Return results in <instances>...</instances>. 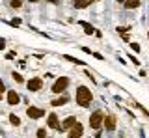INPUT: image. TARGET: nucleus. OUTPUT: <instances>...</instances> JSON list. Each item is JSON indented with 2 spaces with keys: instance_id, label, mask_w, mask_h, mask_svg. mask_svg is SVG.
<instances>
[{
  "instance_id": "nucleus-1",
  "label": "nucleus",
  "mask_w": 149,
  "mask_h": 138,
  "mask_svg": "<svg viewBox=\"0 0 149 138\" xmlns=\"http://www.w3.org/2000/svg\"><path fill=\"white\" fill-rule=\"evenodd\" d=\"M93 101V95L90 88H86V86H80V88L77 90V103L80 105V107H90V103Z\"/></svg>"
},
{
  "instance_id": "nucleus-2",
  "label": "nucleus",
  "mask_w": 149,
  "mask_h": 138,
  "mask_svg": "<svg viewBox=\"0 0 149 138\" xmlns=\"http://www.w3.org/2000/svg\"><path fill=\"white\" fill-rule=\"evenodd\" d=\"M102 121H104V114H102L101 110H95L90 116V127L91 129H99L102 125Z\"/></svg>"
},
{
  "instance_id": "nucleus-3",
  "label": "nucleus",
  "mask_w": 149,
  "mask_h": 138,
  "mask_svg": "<svg viewBox=\"0 0 149 138\" xmlns=\"http://www.w3.org/2000/svg\"><path fill=\"white\" fill-rule=\"evenodd\" d=\"M67 86H69V79H67V77H62V79H58L54 82L52 91H54V93H62V91H65Z\"/></svg>"
},
{
  "instance_id": "nucleus-4",
  "label": "nucleus",
  "mask_w": 149,
  "mask_h": 138,
  "mask_svg": "<svg viewBox=\"0 0 149 138\" xmlns=\"http://www.w3.org/2000/svg\"><path fill=\"white\" fill-rule=\"evenodd\" d=\"M26 116L30 119H39L45 116V110L43 108H37V107H28L26 108Z\"/></svg>"
},
{
  "instance_id": "nucleus-5",
  "label": "nucleus",
  "mask_w": 149,
  "mask_h": 138,
  "mask_svg": "<svg viewBox=\"0 0 149 138\" xmlns=\"http://www.w3.org/2000/svg\"><path fill=\"white\" fill-rule=\"evenodd\" d=\"M82 136V125L80 123H74V125L69 129V135H67V138H80Z\"/></svg>"
},
{
  "instance_id": "nucleus-6",
  "label": "nucleus",
  "mask_w": 149,
  "mask_h": 138,
  "mask_svg": "<svg viewBox=\"0 0 149 138\" xmlns=\"http://www.w3.org/2000/svg\"><path fill=\"white\" fill-rule=\"evenodd\" d=\"M26 86H28V90H30V91H39L41 86H43V80H41V79H30Z\"/></svg>"
},
{
  "instance_id": "nucleus-7",
  "label": "nucleus",
  "mask_w": 149,
  "mask_h": 138,
  "mask_svg": "<svg viewBox=\"0 0 149 138\" xmlns=\"http://www.w3.org/2000/svg\"><path fill=\"white\" fill-rule=\"evenodd\" d=\"M47 123H49V127H52V129H58V131H62V125H60V121H58V116H56V114H49V119H47Z\"/></svg>"
},
{
  "instance_id": "nucleus-8",
  "label": "nucleus",
  "mask_w": 149,
  "mask_h": 138,
  "mask_svg": "<svg viewBox=\"0 0 149 138\" xmlns=\"http://www.w3.org/2000/svg\"><path fill=\"white\" fill-rule=\"evenodd\" d=\"M19 101H21L19 93H17L15 90H9V91H8V105H17Z\"/></svg>"
},
{
  "instance_id": "nucleus-9",
  "label": "nucleus",
  "mask_w": 149,
  "mask_h": 138,
  "mask_svg": "<svg viewBox=\"0 0 149 138\" xmlns=\"http://www.w3.org/2000/svg\"><path fill=\"white\" fill-rule=\"evenodd\" d=\"M102 123H104L106 131H114V129H116V118H114V116H106Z\"/></svg>"
},
{
  "instance_id": "nucleus-10",
  "label": "nucleus",
  "mask_w": 149,
  "mask_h": 138,
  "mask_svg": "<svg viewBox=\"0 0 149 138\" xmlns=\"http://www.w3.org/2000/svg\"><path fill=\"white\" fill-rule=\"evenodd\" d=\"M93 0H74V8L77 10H82V8H88Z\"/></svg>"
},
{
  "instance_id": "nucleus-11",
  "label": "nucleus",
  "mask_w": 149,
  "mask_h": 138,
  "mask_svg": "<svg viewBox=\"0 0 149 138\" xmlns=\"http://www.w3.org/2000/svg\"><path fill=\"white\" fill-rule=\"evenodd\" d=\"M138 6H140V0H125V8L127 10H134Z\"/></svg>"
},
{
  "instance_id": "nucleus-12",
  "label": "nucleus",
  "mask_w": 149,
  "mask_h": 138,
  "mask_svg": "<svg viewBox=\"0 0 149 138\" xmlns=\"http://www.w3.org/2000/svg\"><path fill=\"white\" fill-rule=\"evenodd\" d=\"M74 123H77V121H74V118L73 116H69L67 119H65V121L62 123V129H71L73 125H74Z\"/></svg>"
},
{
  "instance_id": "nucleus-13",
  "label": "nucleus",
  "mask_w": 149,
  "mask_h": 138,
  "mask_svg": "<svg viewBox=\"0 0 149 138\" xmlns=\"http://www.w3.org/2000/svg\"><path fill=\"white\" fill-rule=\"evenodd\" d=\"M67 101H69V99H67V97L63 95V97H58V99H54V101H52L50 105H52V107H62V105H65Z\"/></svg>"
},
{
  "instance_id": "nucleus-14",
  "label": "nucleus",
  "mask_w": 149,
  "mask_h": 138,
  "mask_svg": "<svg viewBox=\"0 0 149 138\" xmlns=\"http://www.w3.org/2000/svg\"><path fill=\"white\" fill-rule=\"evenodd\" d=\"M80 26L84 28V32H86V34H93V32H95V28H93L91 24H88V22H84V21H80Z\"/></svg>"
},
{
  "instance_id": "nucleus-15",
  "label": "nucleus",
  "mask_w": 149,
  "mask_h": 138,
  "mask_svg": "<svg viewBox=\"0 0 149 138\" xmlns=\"http://www.w3.org/2000/svg\"><path fill=\"white\" fill-rule=\"evenodd\" d=\"M9 121H11L13 125H21V119H19L15 114H11V116H9Z\"/></svg>"
},
{
  "instance_id": "nucleus-16",
  "label": "nucleus",
  "mask_w": 149,
  "mask_h": 138,
  "mask_svg": "<svg viewBox=\"0 0 149 138\" xmlns=\"http://www.w3.org/2000/svg\"><path fill=\"white\" fill-rule=\"evenodd\" d=\"M37 138H47V131H45V129H39V131H37Z\"/></svg>"
},
{
  "instance_id": "nucleus-17",
  "label": "nucleus",
  "mask_w": 149,
  "mask_h": 138,
  "mask_svg": "<svg viewBox=\"0 0 149 138\" xmlns=\"http://www.w3.org/2000/svg\"><path fill=\"white\" fill-rule=\"evenodd\" d=\"M21 4H22L21 0H11V6L13 8H21Z\"/></svg>"
},
{
  "instance_id": "nucleus-18",
  "label": "nucleus",
  "mask_w": 149,
  "mask_h": 138,
  "mask_svg": "<svg viewBox=\"0 0 149 138\" xmlns=\"http://www.w3.org/2000/svg\"><path fill=\"white\" fill-rule=\"evenodd\" d=\"M129 58H130V62H132L134 66H140V60L138 58H134V56H129Z\"/></svg>"
},
{
  "instance_id": "nucleus-19",
  "label": "nucleus",
  "mask_w": 149,
  "mask_h": 138,
  "mask_svg": "<svg viewBox=\"0 0 149 138\" xmlns=\"http://www.w3.org/2000/svg\"><path fill=\"white\" fill-rule=\"evenodd\" d=\"M13 79H15L17 82H22V77L19 75V73H13Z\"/></svg>"
},
{
  "instance_id": "nucleus-20",
  "label": "nucleus",
  "mask_w": 149,
  "mask_h": 138,
  "mask_svg": "<svg viewBox=\"0 0 149 138\" xmlns=\"http://www.w3.org/2000/svg\"><path fill=\"white\" fill-rule=\"evenodd\" d=\"M130 47L134 49V52H140V45H138V43H132V45H130Z\"/></svg>"
},
{
  "instance_id": "nucleus-21",
  "label": "nucleus",
  "mask_w": 149,
  "mask_h": 138,
  "mask_svg": "<svg viewBox=\"0 0 149 138\" xmlns=\"http://www.w3.org/2000/svg\"><path fill=\"white\" fill-rule=\"evenodd\" d=\"M93 56H95L97 60H104V58H102V54H99V52H93Z\"/></svg>"
},
{
  "instance_id": "nucleus-22",
  "label": "nucleus",
  "mask_w": 149,
  "mask_h": 138,
  "mask_svg": "<svg viewBox=\"0 0 149 138\" xmlns=\"http://www.w3.org/2000/svg\"><path fill=\"white\" fill-rule=\"evenodd\" d=\"M11 24H13V26H19V24H21V19H15V21H11Z\"/></svg>"
},
{
  "instance_id": "nucleus-23",
  "label": "nucleus",
  "mask_w": 149,
  "mask_h": 138,
  "mask_svg": "<svg viewBox=\"0 0 149 138\" xmlns=\"http://www.w3.org/2000/svg\"><path fill=\"white\" fill-rule=\"evenodd\" d=\"M4 47H6V39L0 38V49H4Z\"/></svg>"
},
{
  "instance_id": "nucleus-24",
  "label": "nucleus",
  "mask_w": 149,
  "mask_h": 138,
  "mask_svg": "<svg viewBox=\"0 0 149 138\" xmlns=\"http://www.w3.org/2000/svg\"><path fill=\"white\" fill-rule=\"evenodd\" d=\"M4 90H6V86H4V82H2V80H0V93H2V91H4Z\"/></svg>"
},
{
  "instance_id": "nucleus-25",
  "label": "nucleus",
  "mask_w": 149,
  "mask_h": 138,
  "mask_svg": "<svg viewBox=\"0 0 149 138\" xmlns=\"http://www.w3.org/2000/svg\"><path fill=\"white\" fill-rule=\"evenodd\" d=\"M49 2H52V4H58V2H60V0H49Z\"/></svg>"
},
{
  "instance_id": "nucleus-26",
  "label": "nucleus",
  "mask_w": 149,
  "mask_h": 138,
  "mask_svg": "<svg viewBox=\"0 0 149 138\" xmlns=\"http://www.w3.org/2000/svg\"><path fill=\"white\" fill-rule=\"evenodd\" d=\"M118 2H119V4H125V0H118Z\"/></svg>"
},
{
  "instance_id": "nucleus-27",
  "label": "nucleus",
  "mask_w": 149,
  "mask_h": 138,
  "mask_svg": "<svg viewBox=\"0 0 149 138\" xmlns=\"http://www.w3.org/2000/svg\"><path fill=\"white\" fill-rule=\"evenodd\" d=\"M147 36H149V32H147Z\"/></svg>"
}]
</instances>
